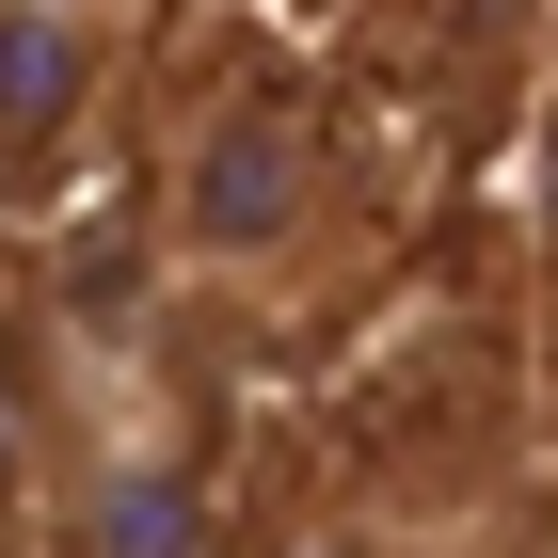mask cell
<instances>
[{
	"label": "cell",
	"mask_w": 558,
	"mask_h": 558,
	"mask_svg": "<svg viewBox=\"0 0 558 558\" xmlns=\"http://www.w3.org/2000/svg\"><path fill=\"white\" fill-rule=\"evenodd\" d=\"M336 129H319V96L303 81H208L175 112V160H160V240L175 271H208L240 303H288L336 271Z\"/></svg>",
	"instance_id": "cell-1"
},
{
	"label": "cell",
	"mask_w": 558,
	"mask_h": 558,
	"mask_svg": "<svg viewBox=\"0 0 558 558\" xmlns=\"http://www.w3.org/2000/svg\"><path fill=\"white\" fill-rule=\"evenodd\" d=\"M48 558H223L192 430L129 384H48Z\"/></svg>",
	"instance_id": "cell-2"
},
{
	"label": "cell",
	"mask_w": 558,
	"mask_h": 558,
	"mask_svg": "<svg viewBox=\"0 0 558 558\" xmlns=\"http://www.w3.org/2000/svg\"><path fill=\"white\" fill-rule=\"evenodd\" d=\"M112 64H129V16H96V0H0V192L81 160V129L112 112Z\"/></svg>",
	"instance_id": "cell-3"
},
{
	"label": "cell",
	"mask_w": 558,
	"mask_h": 558,
	"mask_svg": "<svg viewBox=\"0 0 558 558\" xmlns=\"http://www.w3.org/2000/svg\"><path fill=\"white\" fill-rule=\"evenodd\" d=\"M0 511H48V384L0 351Z\"/></svg>",
	"instance_id": "cell-4"
},
{
	"label": "cell",
	"mask_w": 558,
	"mask_h": 558,
	"mask_svg": "<svg viewBox=\"0 0 558 558\" xmlns=\"http://www.w3.org/2000/svg\"><path fill=\"white\" fill-rule=\"evenodd\" d=\"M256 558H415V543H399L384 511H303V526H271Z\"/></svg>",
	"instance_id": "cell-5"
},
{
	"label": "cell",
	"mask_w": 558,
	"mask_h": 558,
	"mask_svg": "<svg viewBox=\"0 0 558 558\" xmlns=\"http://www.w3.org/2000/svg\"><path fill=\"white\" fill-rule=\"evenodd\" d=\"M96 16H129V0H96Z\"/></svg>",
	"instance_id": "cell-6"
}]
</instances>
